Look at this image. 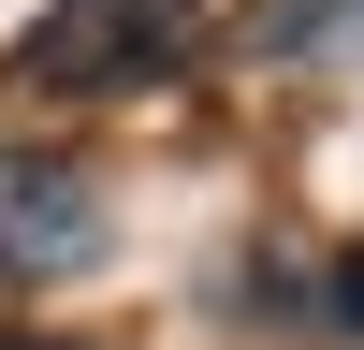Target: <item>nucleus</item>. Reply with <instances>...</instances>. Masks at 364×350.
<instances>
[{"mask_svg": "<svg viewBox=\"0 0 364 350\" xmlns=\"http://www.w3.org/2000/svg\"><path fill=\"white\" fill-rule=\"evenodd\" d=\"M204 58V0H44L15 29V73L58 102H117V88H161Z\"/></svg>", "mask_w": 364, "mask_h": 350, "instance_id": "obj_1", "label": "nucleus"}, {"mask_svg": "<svg viewBox=\"0 0 364 350\" xmlns=\"http://www.w3.org/2000/svg\"><path fill=\"white\" fill-rule=\"evenodd\" d=\"M277 58H364V0H262Z\"/></svg>", "mask_w": 364, "mask_h": 350, "instance_id": "obj_3", "label": "nucleus"}, {"mask_svg": "<svg viewBox=\"0 0 364 350\" xmlns=\"http://www.w3.org/2000/svg\"><path fill=\"white\" fill-rule=\"evenodd\" d=\"M0 350H73V336H0Z\"/></svg>", "mask_w": 364, "mask_h": 350, "instance_id": "obj_4", "label": "nucleus"}, {"mask_svg": "<svg viewBox=\"0 0 364 350\" xmlns=\"http://www.w3.org/2000/svg\"><path fill=\"white\" fill-rule=\"evenodd\" d=\"M102 248V190L58 146H0V277H73Z\"/></svg>", "mask_w": 364, "mask_h": 350, "instance_id": "obj_2", "label": "nucleus"}]
</instances>
